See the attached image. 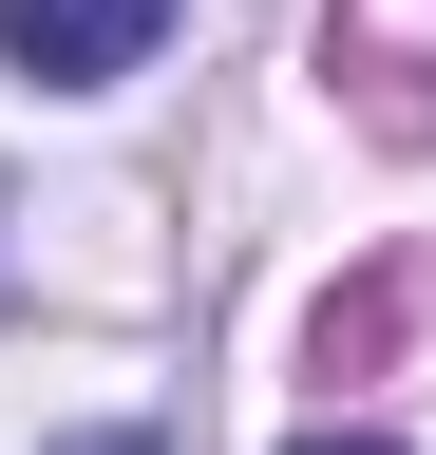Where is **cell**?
I'll use <instances>...</instances> for the list:
<instances>
[{
  "instance_id": "6da1fadb",
  "label": "cell",
  "mask_w": 436,
  "mask_h": 455,
  "mask_svg": "<svg viewBox=\"0 0 436 455\" xmlns=\"http://www.w3.org/2000/svg\"><path fill=\"white\" fill-rule=\"evenodd\" d=\"M152 20H171V0H0V57H20L38 95H95V76L152 57Z\"/></svg>"
},
{
  "instance_id": "3957f363",
  "label": "cell",
  "mask_w": 436,
  "mask_h": 455,
  "mask_svg": "<svg viewBox=\"0 0 436 455\" xmlns=\"http://www.w3.org/2000/svg\"><path fill=\"white\" fill-rule=\"evenodd\" d=\"M76 455H152V436H76Z\"/></svg>"
},
{
  "instance_id": "7a4b0ae2",
  "label": "cell",
  "mask_w": 436,
  "mask_h": 455,
  "mask_svg": "<svg viewBox=\"0 0 436 455\" xmlns=\"http://www.w3.org/2000/svg\"><path fill=\"white\" fill-rule=\"evenodd\" d=\"M304 455H399V436H304Z\"/></svg>"
}]
</instances>
